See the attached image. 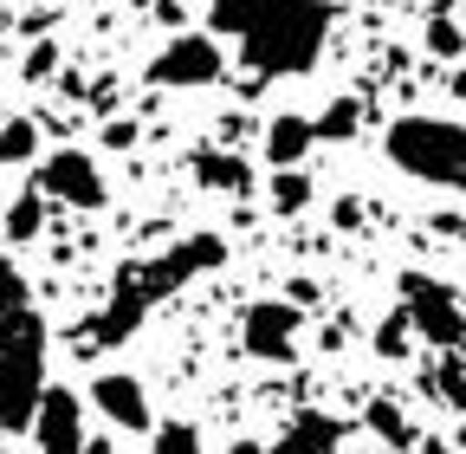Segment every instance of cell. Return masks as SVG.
I'll return each mask as SVG.
<instances>
[{
	"label": "cell",
	"instance_id": "6da1fadb",
	"mask_svg": "<svg viewBox=\"0 0 466 454\" xmlns=\"http://www.w3.org/2000/svg\"><path fill=\"white\" fill-rule=\"evenodd\" d=\"M214 39H233L253 78H305L330 46V0H208Z\"/></svg>",
	"mask_w": 466,
	"mask_h": 454
},
{
	"label": "cell",
	"instance_id": "7a4b0ae2",
	"mask_svg": "<svg viewBox=\"0 0 466 454\" xmlns=\"http://www.w3.org/2000/svg\"><path fill=\"white\" fill-rule=\"evenodd\" d=\"M220 260H227V241H220V234H188V241H175V247H162V253H143V260H130V266H116L110 299L78 325V345H124V337H130L162 299H175L188 279L214 273Z\"/></svg>",
	"mask_w": 466,
	"mask_h": 454
},
{
	"label": "cell",
	"instance_id": "3957f363",
	"mask_svg": "<svg viewBox=\"0 0 466 454\" xmlns=\"http://www.w3.org/2000/svg\"><path fill=\"white\" fill-rule=\"evenodd\" d=\"M382 156L415 176L428 189H453L466 195V124H447V118H395L382 130Z\"/></svg>",
	"mask_w": 466,
	"mask_h": 454
},
{
	"label": "cell",
	"instance_id": "277c9868",
	"mask_svg": "<svg viewBox=\"0 0 466 454\" xmlns=\"http://www.w3.org/2000/svg\"><path fill=\"white\" fill-rule=\"evenodd\" d=\"M39 396H46V318L33 312L7 345H0V435L33 428Z\"/></svg>",
	"mask_w": 466,
	"mask_h": 454
},
{
	"label": "cell",
	"instance_id": "5b68a950",
	"mask_svg": "<svg viewBox=\"0 0 466 454\" xmlns=\"http://www.w3.org/2000/svg\"><path fill=\"white\" fill-rule=\"evenodd\" d=\"M401 318H408V331H415L421 345H434L441 357L466 345V293L441 286V279H428V273H408V279H401Z\"/></svg>",
	"mask_w": 466,
	"mask_h": 454
},
{
	"label": "cell",
	"instance_id": "8992f818",
	"mask_svg": "<svg viewBox=\"0 0 466 454\" xmlns=\"http://www.w3.org/2000/svg\"><path fill=\"white\" fill-rule=\"evenodd\" d=\"M220 72H227V52H220L214 33H175L149 59V85H162V91H201Z\"/></svg>",
	"mask_w": 466,
	"mask_h": 454
},
{
	"label": "cell",
	"instance_id": "52a82bcc",
	"mask_svg": "<svg viewBox=\"0 0 466 454\" xmlns=\"http://www.w3.org/2000/svg\"><path fill=\"white\" fill-rule=\"evenodd\" d=\"M39 195L66 201V208H85V214L110 201V189H104V176H97V162H91L85 150H52V156L39 162Z\"/></svg>",
	"mask_w": 466,
	"mask_h": 454
},
{
	"label": "cell",
	"instance_id": "ba28073f",
	"mask_svg": "<svg viewBox=\"0 0 466 454\" xmlns=\"http://www.w3.org/2000/svg\"><path fill=\"white\" fill-rule=\"evenodd\" d=\"M33 441L39 454H85V403H78V389L66 383H46L39 396V416H33Z\"/></svg>",
	"mask_w": 466,
	"mask_h": 454
},
{
	"label": "cell",
	"instance_id": "9c48e42d",
	"mask_svg": "<svg viewBox=\"0 0 466 454\" xmlns=\"http://www.w3.org/2000/svg\"><path fill=\"white\" fill-rule=\"evenodd\" d=\"M291 345H299V312H291V299H259V305H247V318H240V351H247V357L285 364Z\"/></svg>",
	"mask_w": 466,
	"mask_h": 454
},
{
	"label": "cell",
	"instance_id": "30bf717a",
	"mask_svg": "<svg viewBox=\"0 0 466 454\" xmlns=\"http://www.w3.org/2000/svg\"><path fill=\"white\" fill-rule=\"evenodd\" d=\"M91 409H97L110 428H124V435H143V428H156L149 389H143L130 370H104V377H91Z\"/></svg>",
	"mask_w": 466,
	"mask_h": 454
},
{
	"label": "cell",
	"instance_id": "8fae6325",
	"mask_svg": "<svg viewBox=\"0 0 466 454\" xmlns=\"http://www.w3.org/2000/svg\"><path fill=\"white\" fill-rule=\"evenodd\" d=\"M311 143H318V130H311V118H299V110H279L266 124V162L272 169H299L311 156Z\"/></svg>",
	"mask_w": 466,
	"mask_h": 454
},
{
	"label": "cell",
	"instance_id": "7c38bea8",
	"mask_svg": "<svg viewBox=\"0 0 466 454\" xmlns=\"http://www.w3.org/2000/svg\"><path fill=\"white\" fill-rule=\"evenodd\" d=\"M195 182L214 195H247L253 189V162L227 156V150H195Z\"/></svg>",
	"mask_w": 466,
	"mask_h": 454
},
{
	"label": "cell",
	"instance_id": "4fadbf2b",
	"mask_svg": "<svg viewBox=\"0 0 466 454\" xmlns=\"http://www.w3.org/2000/svg\"><path fill=\"white\" fill-rule=\"evenodd\" d=\"M337 441H343V435H337V422L305 409V416H291V428H285L266 454H337Z\"/></svg>",
	"mask_w": 466,
	"mask_h": 454
},
{
	"label": "cell",
	"instance_id": "5bb4252c",
	"mask_svg": "<svg viewBox=\"0 0 466 454\" xmlns=\"http://www.w3.org/2000/svg\"><path fill=\"white\" fill-rule=\"evenodd\" d=\"M26 318H33V293H26V279H20L7 260H0V345H7V337H14Z\"/></svg>",
	"mask_w": 466,
	"mask_h": 454
},
{
	"label": "cell",
	"instance_id": "9a60e30c",
	"mask_svg": "<svg viewBox=\"0 0 466 454\" xmlns=\"http://www.w3.org/2000/svg\"><path fill=\"white\" fill-rule=\"evenodd\" d=\"M39 234H46V195H39V189H20V195L7 201V241L26 247V241H39Z\"/></svg>",
	"mask_w": 466,
	"mask_h": 454
},
{
	"label": "cell",
	"instance_id": "2e32d148",
	"mask_svg": "<svg viewBox=\"0 0 466 454\" xmlns=\"http://www.w3.org/2000/svg\"><path fill=\"white\" fill-rule=\"evenodd\" d=\"M272 208L279 214H305L311 208V176L305 169H272Z\"/></svg>",
	"mask_w": 466,
	"mask_h": 454
},
{
	"label": "cell",
	"instance_id": "e0dca14e",
	"mask_svg": "<svg viewBox=\"0 0 466 454\" xmlns=\"http://www.w3.org/2000/svg\"><path fill=\"white\" fill-rule=\"evenodd\" d=\"M33 156H39V124L33 118L0 124V162H33Z\"/></svg>",
	"mask_w": 466,
	"mask_h": 454
},
{
	"label": "cell",
	"instance_id": "ac0fdd59",
	"mask_svg": "<svg viewBox=\"0 0 466 454\" xmlns=\"http://www.w3.org/2000/svg\"><path fill=\"white\" fill-rule=\"evenodd\" d=\"M434 389L447 396L453 409H466V345H460V351H447V357L434 364Z\"/></svg>",
	"mask_w": 466,
	"mask_h": 454
},
{
	"label": "cell",
	"instance_id": "d6986e66",
	"mask_svg": "<svg viewBox=\"0 0 466 454\" xmlns=\"http://www.w3.org/2000/svg\"><path fill=\"white\" fill-rule=\"evenodd\" d=\"M149 454H208V448H201V435L188 422H162L156 441H149Z\"/></svg>",
	"mask_w": 466,
	"mask_h": 454
},
{
	"label": "cell",
	"instance_id": "ffe728a7",
	"mask_svg": "<svg viewBox=\"0 0 466 454\" xmlns=\"http://www.w3.org/2000/svg\"><path fill=\"white\" fill-rule=\"evenodd\" d=\"M357 124H363V104H357V98H337V104L324 110V118H318L311 130H318V137H350Z\"/></svg>",
	"mask_w": 466,
	"mask_h": 454
},
{
	"label": "cell",
	"instance_id": "44dd1931",
	"mask_svg": "<svg viewBox=\"0 0 466 454\" xmlns=\"http://www.w3.org/2000/svg\"><path fill=\"white\" fill-rule=\"evenodd\" d=\"M370 422H376V435H382V441H395V454L415 441V422H401V409H395V403H376V409H370Z\"/></svg>",
	"mask_w": 466,
	"mask_h": 454
},
{
	"label": "cell",
	"instance_id": "7402d4cb",
	"mask_svg": "<svg viewBox=\"0 0 466 454\" xmlns=\"http://www.w3.org/2000/svg\"><path fill=\"white\" fill-rule=\"evenodd\" d=\"M408 345H415V331H408V318H401V312H389V318H382V331H376V351H382V357H401Z\"/></svg>",
	"mask_w": 466,
	"mask_h": 454
},
{
	"label": "cell",
	"instance_id": "603a6c76",
	"mask_svg": "<svg viewBox=\"0 0 466 454\" xmlns=\"http://www.w3.org/2000/svg\"><path fill=\"white\" fill-rule=\"evenodd\" d=\"M428 52H441V59H460V52H466V33H460L453 20H434V26H428Z\"/></svg>",
	"mask_w": 466,
	"mask_h": 454
},
{
	"label": "cell",
	"instance_id": "cb8c5ba5",
	"mask_svg": "<svg viewBox=\"0 0 466 454\" xmlns=\"http://www.w3.org/2000/svg\"><path fill=\"white\" fill-rule=\"evenodd\" d=\"M46 72H52V46H33L26 52V78H46Z\"/></svg>",
	"mask_w": 466,
	"mask_h": 454
},
{
	"label": "cell",
	"instance_id": "d4e9b609",
	"mask_svg": "<svg viewBox=\"0 0 466 454\" xmlns=\"http://www.w3.org/2000/svg\"><path fill=\"white\" fill-rule=\"evenodd\" d=\"M104 143H110V150H130V143H137V124H110Z\"/></svg>",
	"mask_w": 466,
	"mask_h": 454
},
{
	"label": "cell",
	"instance_id": "484cf974",
	"mask_svg": "<svg viewBox=\"0 0 466 454\" xmlns=\"http://www.w3.org/2000/svg\"><path fill=\"white\" fill-rule=\"evenodd\" d=\"M376 454H395V448H376Z\"/></svg>",
	"mask_w": 466,
	"mask_h": 454
},
{
	"label": "cell",
	"instance_id": "4316f807",
	"mask_svg": "<svg viewBox=\"0 0 466 454\" xmlns=\"http://www.w3.org/2000/svg\"><path fill=\"white\" fill-rule=\"evenodd\" d=\"M389 7H395V0H389Z\"/></svg>",
	"mask_w": 466,
	"mask_h": 454
}]
</instances>
